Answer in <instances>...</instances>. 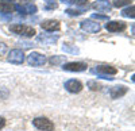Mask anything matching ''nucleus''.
I'll use <instances>...</instances> for the list:
<instances>
[{"mask_svg":"<svg viewBox=\"0 0 135 131\" xmlns=\"http://www.w3.org/2000/svg\"><path fill=\"white\" fill-rule=\"evenodd\" d=\"M15 9L19 11L20 14H35L37 12V6L32 3H27V4H16Z\"/></svg>","mask_w":135,"mask_h":131,"instance_id":"obj_12","label":"nucleus"},{"mask_svg":"<svg viewBox=\"0 0 135 131\" xmlns=\"http://www.w3.org/2000/svg\"><path fill=\"white\" fill-rule=\"evenodd\" d=\"M27 62L31 65V66H42V65L46 64V57L41 53L32 51L27 56Z\"/></svg>","mask_w":135,"mask_h":131,"instance_id":"obj_4","label":"nucleus"},{"mask_svg":"<svg viewBox=\"0 0 135 131\" xmlns=\"http://www.w3.org/2000/svg\"><path fill=\"white\" fill-rule=\"evenodd\" d=\"M92 18L93 19H99V20H108V16L107 15H100V14H93Z\"/></svg>","mask_w":135,"mask_h":131,"instance_id":"obj_23","label":"nucleus"},{"mask_svg":"<svg viewBox=\"0 0 135 131\" xmlns=\"http://www.w3.org/2000/svg\"><path fill=\"white\" fill-rule=\"evenodd\" d=\"M39 42H42L43 45H53L58 41V35H53V34H41L37 38Z\"/></svg>","mask_w":135,"mask_h":131,"instance_id":"obj_13","label":"nucleus"},{"mask_svg":"<svg viewBox=\"0 0 135 131\" xmlns=\"http://www.w3.org/2000/svg\"><path fill=\"white\" fill-rule=\"evenodd\" d=\"M86 86H88V88L91 89V91H99V89L101 88V85H100L97 81H93V80L88 81V83H86Z\"/></svg>","mask_w":135,"mask_h":131,"instance_id":"obj_18","label":"nucleus"},{"mask_svg":"<svg viewBox=\"0 0 135 131\" xmlns=\"http://www.w3.org/2000/svg\"><path fill=\"white\" fill-rule=\"evenodd\" d=\"M122 15L124 16V18H131V19H134V18H135V7H134V6H130L128 8L123 9V11H122Z\"/></svg>","mask_w":135,"mask_h":131,"instance_id":"obj_17","label":"nucleus"},{"mask_svg":"<svg viewBox=\"0 0 135 131\" xmlns=\"http://www.w3.org/2000/svg\"><path fill=\"white\" fill-rule=\"evenodd\" d=\"M132 2V0H114V3H112V6L116 7V8H120L123 6H127Z\"/></svg>","mask_w":135,"mask_h":131,"instance_id":"obj_19","label":"nucleus"},{"mask_svg":"<svg viewBox=\"0 0 135 131\" xmlns=\"http://www.w3.org/2000/svg\"><path fill=\"white\" fill-rule=\"evenodd\" d=\"M62 49H64L65 51H70V53H74V54H76V53H78V49H77V47H70L69 45H65Z\"/></svg>","mask_w":135,"mask_h":131,"instance_id":"obj_22","label":"nucleus"},{"mask_svg":"<svg viewBox=\"0 0 135 131\" xmlns=\"http://www.w3.org/2000/svg\"><path fill=\"white\" fill-rule=\"evenodd\" d=\"M105 28L111 32H119L126 28V23L122 20H111L108 23H105Z\"/></svg>","mask_w":135,"mask_h":131,"instance_id":"obj_10","label":"nucleus"},{"mask_svg":"<svg viewBox=\"0 0 135 131\" xmlns=\"http://www.w3.org/2000/svg\"><path fill=\"white\" fill-rule=\"evenodd\" d=\"M128 88L124 85H115V86H111V89H109V95L112 99H119V97L122 96H124L127 93Z\"/></svg>","mask_w":135,"mask_h":131,"instance_id":"obj_11","label":"nucleus"},{"mask_svg":"<svg viewBox=\"0 0 135 131\" xmlns=\"http://www.w3.org/2000/svg\"><path fill=\"white\" fill-rule=\"evenodd\" d=\"M62 2H64V3H68V0H62Z\"/></svg>","mask_w":135,"mask_h":131,"instance_id":"obj_28","label":"nucleus"},{"mask_svg":"<svg viewBox=\"0 0 135 131\" xmlns=\"http://www.w3.org/2000/svg\"><path fill=\"white\" fill-rule=\"evenodd\" d=\"M4 124H6L4 118H2V116H0V128H3V127H4Z\"/></svg>","mask_w":135,"mask_h":131,"instance_id":"obj_26","label":"nucleus"},{"mask_svg":"<svg viewBox=\"0 0 135 131\" xmlns=\"http://www.w3.org/2000/svg\"><path fill=\"white\" fill-rule=\"evenodd\" d=\"M7 45H6V43H2V42H0V56H3V54H6L7 53Z\"/></svg>","mask_w":135,"mask_h":131,"instance_id":"obj_24","label":"nucleus"},{"mask_svg":"<svg viewBox=\"0 0 135 131\" xmlns=\"http://www.w3.org/2000/svg\"><path fill=\"white\" fill-rule=\"evenodd\" d=\"M0 2H7V3H12V2H15V0H0Z\"/></svg>","mask_w":135,"mask_h":131,"instance_id":"obj_27","label":"nucleus"},{"mask_svg":"<svg viewBox=\"0 0 135 131\" xmlns=\"http://www.w3.org/2000/svg\"><path fill=\"white\" fill-rule=\"evenodd\" d=\"M64 86H65V89L68 92H70V93H78V92L83 91V84L78 81V80H74V79L68 80Z\"/></svg>","mask_w":135,"mask_h":131,"instance_id":"obj_7","label":"nucleus"},{"mask_svg":"<svg viewBox=\"0 0 135 131\" xmlns=\"http://www.w3.org/2000/svg\"><path fill=\"white\" fill-rule=\"evenodd\" d=\"M62 68L64 70H68V72H84L86 70L88 65L85 62H68Z\"/></svg>","mask_w":135,"mask_h":131,"instance_id":"obj_8","label":"nucleus"},{"mask_svg":"<svg viewBox=\"0 0 135 131\" xmlns=\"http://www.w3.org/2000/svg\"><path fill=\"white\" fill-rule=\"evenodd\" d=\"M32 124L35 126L38 130H43V131H53L54 130L53 122L49 120L47 118H35L32 120Z\"/></svg>","mask_w":135,"mask_h":131,"instance_id":"obj_3","label":"nucleus"},{"mask_svg":"<svg viewBox=\"0 0 135 131\" xmlns=\"http://www.w3.org/2000/svg\"><path fill=\"white\" fill-rule=\"evenodd\" d=\"M80 26H81V28H83L84 31L91 32V34H96V32H99L100 28H101L99 23H96V22H93V20H91V19L83 20L81 23H80Z\"/></svg>","mask_w":135,"mask_h":131,"instance_id":"obj_6","label":"nucleus"},{"mask_svg":"<svg viewBox=\"0 0 135 131\" xmlns=\"http://www.w3.org/2000/svg\"><path fill=\"white\" fill-rule=\"evenodd\" d=\"M65 12L68 15H70V16H80L83 14V11L81 9H76V8H68V9H65Z\"/></svg>","mask_w":135,"mask_h":131,"instance_id":"obj_20","label":"nucleus"},{"mask_svg":"<svg viewBox=\"0 0 135 131\" xmlns=\"http://www.w3.org/2000/svg\"><path fill=\"white\" fill-rule=\"evenodd\" d=\"M42 30H46V31H58L61 28V25L58 20H54V19H46L41 23Z\"/></svg>","mask_w":135,"mask_h":131,"instance_id":"obj_9","label":"nucleus"},{"mask_svg":"<svg viewBox=\"0 0 135 131\" xmlns=\"http://www.w3.org/2000/svg\"><path fill=\"white\" fill-rule=\"evenodd\" d=\"M92 72L96 73L97 76H100L101 79L114 80V77H111V76H115L118 73V69L115 66H111V65H99L95 69H92Z\"/></svg>","mask_w":135,"mask_h":131,"instance_id":"obj_1","label":"nucleus"},{"mask_svg":"<svg viewBox=\"0 0 135 131\" xmlns=\"http://www.w3.org/2000/svg\"><path fill=\"white\" fill-rule=\"evenodd\" d=\"M65 61H66V56H53L49 60L51 65H61V64H65Z\"/></svg>","mask_w":135,"mask_h":131,"instance_id":"obj_16","label":"nucleus"},{"mask_svg":"<svg viewBox=\"0 0 135 131\" xmlns=\"http://www.w3.org/2000/svg\"><path fill=\"white\" fill-rule=\"evenodd\" d=\"M46 8H57V3H47V6H46Z\"/></svg>","mask_w":135,"mask_h":131,"instance_id":"obj_25","label":"nucleus"},{"mask_svg":"<svg viewBox=\"0 0 135 131\" xmlns=\"http://www.w3.org/2000/svg\"><path fill=\"white\" fill-rule=\"evenodd\" d=\"M93 8L97 11H101V12H109L111 11V6L107 0H97L93 4Z\"/></svg>","mask_w":135,"mask_h":131,"instance_id":"obj_14","label":"nucleus"},{"mask_svg":"<svg viewBox=\"0 0 135 131\" xmlns=\"http://www.w3.org/2000/svg\"><path fill=\"white\" fill-rule=\"evenodd\" d=\"M88 0H68V4H74V6H84L86 4Z\"/></svg>","mask_w":135,"mask_h":131,"instance_id":"obj_21","label":"nucleus"},{"mask_svg":"<svg viewBox=\"0 0 135 131\" xmlns=\"http://www.w3.org/2000/svg\"><path fill=\"white\" fill-rule=\"evenodd\" d=\"M9 30L14 32L16 35H20V37H26V38H32L34 35L37 34L35 30L30 26H25V25H12L9 27Z\"/></svg>","mask_w":135,"mask_h":131,"instance_id":"obj_2","label":"nucleus"},{"mask_svg":"<svg viewBox=\"0 0 135 131\" xmlns=\"http://www.w3.org/2000/svg\"><path fill=\"white\" fill-rule=\"evenodd\" d=\"M15 11V6L12 3H7V2H0V12L3 14H11Z\"/></svg>","mask_w":135,"mask_h":131,"instance_id":"obj_15","label":"nucleus"},{"mask_svg":"<svg viewBox=\"0 0 135 131\" xmlns=\"http://www.w3.org/2000/svg\"><path fill=\"white\" fill-rule=\"evenodd\" d=\"M8 62L11 64H15V65H20L25 62V54L22 50L19 49H12L9 53H8V57H7Z\"/></svg>","mask_w":135,"mask_h":131,"instance_id":"obj_5","label":"nucleus"}]
</instances>
